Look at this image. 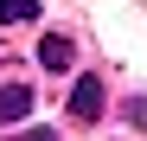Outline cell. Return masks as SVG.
Listing matches in <instances>:
<instances>
[{
    "mask_svg": "<svg viewBox=\"0 0 147 141\" xmlns=\"http://www.w3.org/2000/svg\"><path fill=\"white\" fill-rule=\"evenodd\" d=\"M102 115V77H77L70 83V122H96Z\"/></svg>",
    "mask_w": 147,
    "mask_h": 141,
    "instance_id": "cell-1",
    "label": "cell"
},
{
    "mask_svg": "<svg viewBox=\"0 0 147 141\" xmlns=\"http://www.w3.org/2000/svg\"><path fill=\"white\" fill-rule=\"evenodd\" d=\"M19 115H32V90L26 83H0V122H19Z\"/></svg>",
    "mask_w": 147,
    "mask_h": 141,
    "instance_id": "cell-2",
    "label": "cell"
},
{
    "mask_svg": "<svg viewBox=\"0 0 147 141\" xmlns=\"http://www.w3.org/2000/svg\"><path fill=\"white\" fill-rule=\"evenodd\" d=\"M70 58H77L70 39H45V45H38V64H45V70H70Z\"/></svg>",
    "mask_w": 147,
    "mask_h": 141,
    "instance_id": "cell-3",
    "label": "cell"
},
{
    "mask_svg": "<svg viewBox=\"0 0 147 141\" xmlns=\"http://www.w3.org/2000/svg\"><path fill=\"white\" fill-rule=\"evenodd\" d=\"M32 13H38V0H0V26H19Z\"/></svg>",
    "mask_w": 147,
    "mask_h": 141,
    "instance_id": "cell-4",
    "label": "cell"
},
{
    "mask_svg": "<svg viewBox=\"0 0 147 141\" xmlns=\"http://www.w3.org/2000/svg\"><path fill=\"white\" fill-rule=\"evenodd\" d=\"M128 122H134V128H147V96H134V103H128Z\"/></svg>",
    "mask_w": 147,
    "mask_h": 141,
    "instance_id": "cell-5",
    "label": "cell"
},
{
    "mask_svg": "<svg viewBox=\"0 0 147 141\" xmlns=\"http://www.w3.org/2000/svg\"><path fill=\"white\" fill-rule=\"evenodd\" d=\"M26 141H58V135H51V128H32V135H26Z\"/></svg>",
    "mask_w": 147,
    "mask_h": 141,
    "instance_id": "cell-6",
    "label": "cell"
}]
</instances>
